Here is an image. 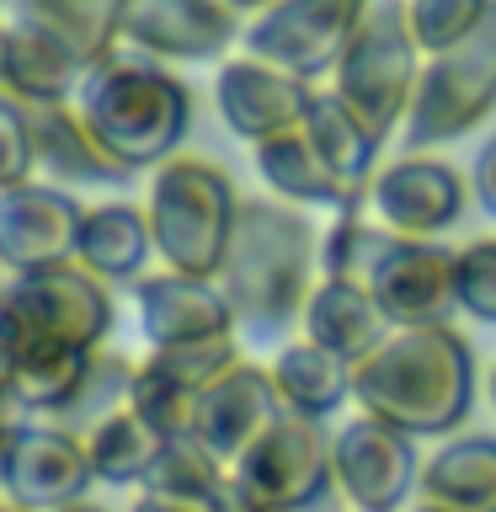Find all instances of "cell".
<instances>
[{
    "label": "cell",
    "mask_w": 496,
    "mask_h": 512,
    "mask_svg": "<svg viewBox=\"0 0 496 512\" xmlns=\"http://www.w3.org/2000/svg\"><path fill=\"white\" fill-rule=\"evenodd\" d=\"M320 235L310 214L288 198H246L235 219L230 256L219 267V288L235 310V331L246 342H283L304 320V299L315 288Z\"/></svg>",
    "instance_id": "6da1fadb"
},
{
    "label": "cell",
    "mask_w": 496,
    "mask_h": 512,
    "mask_svg": "<svg viewBox=\"0 0 496 512\" xmlns=\"http://www.w3.org/2000/svg\"><path fill=\"white\" fill-rule=\"evenodd\" d=\"M352 400L411 438H443L475 406V352L448 320L395 326L368 358L352 363Z\"/></svg>",
    "instance_id": "7a4b0ae2"
},
{
    "label": "cell",
    "mask_w": 496,
    "mask_h": 512,
    "mask_svg": "<svg viewBox=\"0 0 496 512\" xmlns=\"http://www.w3.org/2000/svg\"><path fill=\"white\" fill-rule=\"evenodd\" d=\"M70 102L107 144V155L134 176L182 155V139L192 128V91L171 75L166 59L134 43H118L102 59H91Z\"/></svg>",
    "instance_id": "3957f363"
},
{
    "label": "cell",
    "mask_w": 496,
    "mask_h": 512,
    "mask_svg": "<svg viewBox=\"0 0 496 512\" xmlns=\"http://www.w3.org/2000/svg\"><path fill=\"white\" fill-rule=\"evenodd\" d=\"M112 320H118L112 283L96 278L86 262L11 272L0 283V363L107 347Z\"/></svg>",
    "instance_id": "277c9868"
},
{
    "label": "cell",
    "mask_w": 496,
    "mask_h": 512,
    "mask_svg": "<svg viewBox=\"0 0 496 512\" xmlns=\"http://www.w3.org/2000/svg\"><path fill=\"white\" fill-rule=\"evenodd\" d=\"M240 192L224 176V166L203 155H171L160 160L150 176V230H155V251L160 262L192 278H219L224 256L235 240V219H240Z\"/></svg>",
    "instance_id": "5b68a950"
},
{
    "label": "cell",
    "mask_w": 496,
    "mask_h": 512,
    "mask_svg": "<svg viewBox=\"0 0 496 512\" xmlns=\"http://www.w3.org/2000/svg\"><path fill=\"white\" fill-rule=\"evenodd\" d=\"M422 43L411 32V6L406 0H368L363 11V27L352 32L342 64H336V96L347 107H358L368 123L379 128L384 139L395 128H406V112H411V96H416V80H422Z\"/></svg>",
    "instance_id": "8992f818"
},
{
    "label": "cell",
    "mask_w": 496,
    "mask_h": 512,
    "mask_svg": "<svg viewBox=\"0 0 496 512\" xmlns=\"http://www.w3.org/2000/svg\"><path fill=\"white\" fill-rule=\"evenodd\" d=\"M496 112V6L464 43L448 54H427L406 112V150H438L448 139H464Z\"/></svg>",
    "instance_id": "52a82bcc"
},
{
    "label": "cell",
    "mask_w": 496,
    "mask_h": 512,
    "mask_svg": "<svg viewBox=\"0 0 496 512\" xmlns=\"http://www.w3.org/2000/svg\"><path fill=\"white\" fill-rule=\"evenodd\" d=\"M230 486L262 512H310L336 486L326 422L283 411L230 459Z\"/></svg>",
    "instance_id": "ba28073f"
},
{
    "label": "cell",
    "mask_w": 496,
    "mask_h": 512,
    "mask_svg": "<svg viewBox=\"0 0 496 512\" xmlns=\"http://www.w3.org/2000/svg\"><path fill=\"white\" fill-rule=\"evenodd\" d=\"M368 0H272L267 11L251 16L246 27V54L272 59L304 80L336 75L352 32L363 27Z\"/></svg>",
    "instance_id": "9c48e42d"
},
{
    "label": "cell",
    "mask_w": 496,
    "mask_h": 512,
    "mask_svg": "<svg viewBox=\"0 0 496 512\" xmlns=\"http://www.w3.org/2000/svg\"><path fill=\"white\" fill-rule=\"evenodd\" d=\"M331 470L352 512H400L422 480V459H416L411 432L358 411L331 432Z\"/></svg>",
    "instance_id": "30bf717a"
},
{
    "label": "cell",
    "mask_w": 496,
    "mask_h": 512,
    "mask_svg": "<svg viewBox=\"0 0 496 512\" xmlns=\"http://www.w3.org/2000/svg\"><path fill=\"white\" fill-rule=\"evenodd\" d=\"M464 203H470V187L448 160H432L427 150H406L400 160H384L374 171L363 208L411 240H438L464 219Z\"/></svg>",
    "instance_id": "8fae6325"
},
{
    "label": "cell",
    "mask_w": 496,
    "mask_h": 512,
    "mask_svg": "<svg viewBox=\"0 0 496 512\" xmlns=\"http://www.w3.org/2000/svg\"><path fill=\"white\" fill-rule=\"evenodd\" d=\"M315 80H304L294 70L256 54H240L230 64H219L214 75V107L219 118L230 123V134H240L246 144H267L278 134H294V128L310 123L315 107Z\"/></svg>",
    "instance_id": "7c38bea8"
},
{
    "label": "cell",
    "mask_w": 496,
    "mask_h": 512,
    "mask_svg": "<svg viewBox=\"0 0 496 512\" xmlns=\"http://www.w3.org/2000/svg\"><path fill=\"white\" fill-rule=\"evenodd\" d=\"M91 486H96V470L86 454V432L59 422H27L11 438L0 491L11 502H22L27 512H59L70 502H86Z\"/></svg>",
    "instance_id": "4fadbf2b"
},
{
    "label": "cell",
    "mask_w": 496,
    "mask_h": 512,
    "mask_svg": "<svg viewBox=\"0 0 496 512\" xmlns=\"http://www.w3.org/2000/svg\"><path fill=\"white\" fill-rule=\"evenodd\" d=\"M80 219H86V203H75V192L59 182L32 176V182L0 192V267L43 272L59 262H75Z\"/></svg>",
    "instance_id": "5bb4252c"
},
{
    "label": "cell",
    "mask_w": 496,
    "mask_h": 512,
    "mask_svg": "<svg viewBox=\"0 0 496 512\" xmlns=\"http://www.w3.org/2000/svg\"><path fill=\"white\" fill-rule=\"evenodd\" d=\"M86 64L91 59L22 0H0V91L22 102H70Z\"/></svg>",
    "instance_id": "9a60e30c"
},
{
    "label": "cell",
    "mask_w": 496,
    "mask_h": 512,
    "mask_svg": "<svg viewBox=\"0 0 496 512\" xmlns=\"http://www.w3.org/2000/svg\"><path fill=\"white\" fill-rule=\"evenodd\" d=\"M240 38V11L224 0H128L123 38L166 64H214Z\"/></svg>",
    "instance_id": "2e32d148"
},
{
    "label": "cell",
    "mask_w": 496,
    "mask_h": 512,
    "mask_svg": "<svg viewBox=\"0 0 496 512\" xmlns=\"http://www.w3.org/2000/svg\"><path fill=\"white\" fill-rule=\"evenodd\" d=\"M368 288L390 326H438L459 310V251L400 235V246L379 262Z\"/></svg>",
    "instance_id": "e0dca14e"
},
{
    "label": "cell",
    "mask_w": 496,
    "mask_h": 512,
    "mask_svg": "<svg viewBox=\"0 0 496 512\" xmlns=\"http://www.w3.org/2000/svg\"><path fill=\"white\" fill-rule=\"evenodd\" d=\"M134 310H139V336L150 347H187L235 331V310L224 299L219 278H192V272L176 267L144 272L134 283Z\"/></svg>",
    "instance_id": "ac0fdd59"
},
{
    "label": "cell",
    "mask_w": 496,
    "mask_h": 512,
    "mask_svg": "<svg viewBox=\"0 0 496 512\" xmlns=\"http://www.w3.org/2000/svg\"><path fill=\"white\" fill-rule=\"evenodd\" d=\"M278 416H283V400H278V379H272V368L240 358L230 374H219L203 390L192 438L208 443L224 464H230L240 448H246L267 422H278Z\"/></svg>",
    "instance_id": "d6986e66"
},
{
    "label": "cell",
    "mask_w": 496,
    "mask_h": 512,
    "mask_svg": "<svg viewBox=\"0 0 496 512\" xmlns=\"http://www.w3.org/2000/svg\"><path fill=\"white\" fill-rule=\"evenodd\" d=\"M32 139H38V176L59 187H123L134 171L107 155L75 102H32Z\"/></svg>",
    "instance_id": "ffe728a7"
},
{
    "label": "cell",
    "mask_w": 496,
    "mask_h": 512,
    "mask_svg": "<svg viewBox=\"0 0 496 512\" xmlns=\"http://www.w3.org/2000/svg\"><path fill=\"white\" fill-rule=\"evenodd\" d=\"M251 150H256V171H262V182L272 187V198H288L299 208H326V214H347V208L368 203L358 187H347L342 176L331 171V160L315 150L310 128H294V134L251 144Z\"/></svg>",
    "instance_id": "44dd1931"
},
{
    "label": "cell",
    "mask_w": 496,
    "mask_h": 512,
    "mask_svg": "<svg viewBox=\"0 0 496 512\" xmlns=\"http://www.w3.org/2000/svg\"><path fill=\"white\" fill-rule=\"evenodd\" d=\"M299 331L310 336V342L331 347L336 358L358 363V358H368V352H374L395 326H390V315L379 310L374 288L347 283V278H315L310 299H304Z\"/></svg>",
    "instance_id": "7402d4cb"
},
{
    "label": "cell",
    "mask_w": 496,
    "mask_h": 512,
    "mask_svg": "<svg viewBox=\"0 0 496 512\" xmlns=\"http://www.w3.org/2000/svg\"><path fill=\"white\" fill-rule=\"evenodd\" d=\"M155 256L160 251H155V230H150V208L123 203V198L86 208V219H80L75 262H86L96 278L134 288L144 272H150Z\"/></svg>",
    "instance_id": "603a6c76"
},
{
    "label": "cell",
    "mask_w": 496,
    "mask_h": 512,
    "mask_svg": "<svg viewBox=\"0 0 496 512\" xmlns=\"http://www.w3.org/2000/svg\"><path fill=\"white\" fill-rule=\"evenodd\" d=\"M272 379H278V400L283 411L310 416V422H331L336 411L352 400V363L336 358L320 342H283L272 358Z\"/></svg>",
    "instance_id": "cb8c5ba5"
},
{
    "label": "cell",
    "mask_w": 496,
    "mask_h": 512,
    "mask_svg": "<svg viewBox=\"0 0 496 512\" xmlns=\"http://www.w3.org/2000/svg\"><path fill=\"white\" fill-rule=\"evenodd\" d=\"M416 496L448 512H496V438H454L422 459Z\"/></svg>",
    "instance_id": "d4e9b609"
},
{
    "label": "cell",
    "mask_w": 496,
    "mask_h": 512,
    "mask_svg": "<svg viewBox=\"0 0 496 512\" xmlns=\"http://www.w3.org/2000/svg\"><path fill=\"white\" fill-rule=\"evenodd\" d=\"M304 128H310L315 150L331 160V171L368 198V182H374V171L384 166V160H379L384 155V134H379V128L368 123L358 107H347L336 91H320L315 96L310 123H304Z\"/></svg>",
    "instance_id": "484cf974"
},
{
    "label": "cell",
    "mask_w": 496,
    "mask_h": 512,
    "mask_svg": "<svg viewBox=\"0 0 496 512\" xmlns=\"http://www.w3.org/2000/svg\"><path fill=\"white\" fill-rule=\"evenodd\" d=\"M139 491L214 507L219 496L230 491V464H224L208 443H198V438H160L150 470H144V480H139Z\"/></svg>",
    "instance_id": "4316f807"
},
{
    "label": "cell",
    "mask_w": 496,
    "mask_h": 512,
    "mask_svg": "<svg viewBox=\"0 0 496 512\" xmlns=\"http://www.w3.org/2000/svg\"><path fill=\"white\" fill-rule=\"evenodd\" d=\"M400 246V230H390L384 219H374L368 208H347L326 224L320 235V278H347L363 283L379 272V262Z\"/></svg>",
    "instance_id": "83f0119b"
},
{
    "label": "cell",
    "mask_w": 496,
    "mask_h": 512,
    "mask_svg": "<svg viewBox=\"0 0 496 512\" xmlns=\"http://www.w3.org/2000/svg\"><path fill=\"white\" fill-rule=\"evenodd\" d=\"M155 448H160V432L134 406H118L86 432V454H91V470L102 486H139Z\"/></svg>",
    "instance_id": "f1b7e54d"
},
{
    "label": "cell",
    "mask_w": 496,
    "mask_h": 512,
    "mask_svg": "<svg viewBox=\"0 0 496 512\" xmlns=\"http://www.w3.org/2000/svg\"><path fill=\"white\" fill-rule=\"evenodd\" d=\"M198 400H203L198 384H187L171 363H160L155 352L134 368V390H128V406H134L144 422L160 432V438H192V422H198Z\"/></svg>",
    "instance_id": "f546056e"
},
{
    "label": "cell",
    "mask_w": 496,
    "mask_h": 512,
    "mask_svg": "<svg viewBox=\"0 0 496 512\" xmlns=\"http://www.w3.org/2000/svg\"><path fill=\"white\" fill-rule=\"evenodd\" d=\"M134 358H123V352L112 347H96L91 363H86V379H80V390L70 400V411L59 416V427H75V432H91L102 416H112L118 406H128V390H134Z\"/></svg>",
    "instance_id": "4dcf8cb0"
},
{
    "label": "cell",
    "mask_w": 496,
    "mask_h": 512,
    "mask_svg": "<svg viewBox=\"0 0 496 512\" xmlns=\"http://www.w3.org/2000/svg\"><path fill=\"white\" fill-rule=\"evenodd\" d=\"M411 6V32L422 43V54H448L491 16L496 0H406Z\"/></svg>",
    "instance_id": "1f68e13d"
},
{
    "label": "cell",
    "mask_w": 496,
    "mask_h": 512,
    "mask_svg": "<svg viewBox=\"0 0 496 512\" xmlns=\"http://www.w3.org/2000/svg\"><path fill=\"white\" fill-rule=\"evenodd\" d=\"M38 176V139H32V102L0 91V192Z\"/></svg>",
    "instance_id": "d6a6232c"
},
{
    "label": "cell",
    "mask_w": 496,
    "mask_h": 512,
    "mask_svg": "<svg viewBox=\"0 0 496 512\" xmlns=\"http://www.w3.org/2000/svg\"><path fill=\"white\" fill-rule=\"evenodd\" d=\"M459 310L480 326H496V235L459 246Z\"/></svg>",
    "instance_id": "836d02e7"
},
{
    "label": "cell",
    "mask_w": 496,
    "mask_h": 512,
    "mask_svg": "<svg viewBox=\"0 0 496 512\" xmlns=\"http://www.w3.org/2000/svg\"><path fill=\"white\" fill-rule=\"evenodd\" d=\"M27 422H38V416L27 411V395H22V384H16V368L0 363V438H16Z\"/></svg>",
    "instance_id": "e575fe53"
},
{
    "label": "cell",
    "mask_w": 496,
    "mask_h": 512,
    "mask_svg": "<svg viewBox=\"0 0 496 512\" xmlns=\"http://www.w3.org/2000/svg\"><path fill=\"white\" fill-rule=\"evenodd\" d=\"M470 192H475V203L486 208V214H496V134L480 144V155L470 166Z\"/></svg>",
    "instance_id": "d590c367"
},
{
    "label": "cell",
    "mask_w": 496,
    "mask_h": 512,
    "mask_svg": "<svg viewBox=\"0 0 496 512\" xmlns=\"http://www.w3.org/2000/svg\"><path fill=\"white\" fill-rule=\"evenodd\" d=\"M219 507V502H214ZM214 507H198V502H176V496H150V491H139V502L128 507V512H214Z\"/></svg>",
    "instance_id": "8d00e7d4"
},
{
    "label": "cell",
    "mask_w": 496,
    "mask_h": 512,
    "mask_svg": "<svg viewBox=\"0 0 496 512\" xmlns=\"http://www.w3.org/2000/svg\"><path fill=\"white\" fill-rule=\"evenodd\" d=\"M214 512H262V507H251V502H246V496H240V491L230 486V491H224V496H219V507H214Z\"/></svg>",
    "instance_id": "74e56055"
},
{
    "label": "cell",
    "mask_w": 496,
    "mask_h": 512,
    "mask_svg": "<svg viewBox=\"0 0 496 512\" xmlns=\"http://www.w3.org/2000/svg\"><path fill=\"white\" fill-rule=\"evenodd\" d=\"M224 6H235L240 16H246V11L256 16V11H267V6H272V0H224Z\"/></svg>",
    "instance_id": "f35d334b"
},
{
    "label": "cell",
    "mask_w": 496,
    "mask_h": 512,
    "mask_svg": "<svg viewBox=\"0 0 496 512\" xmlns=\"http://www.w3.org/2000/svg\"><path fill=\"white\" fill-rule=\"evenodd\" d=\"M486 395H491V411H496V363H491V374H486Z\"/></svg>",
    "instance_id": "ab89813d"
},
{
    "label": "cell",
    "mask_w": 496,
    "mask_h": 512,
    "mask_svg": "<svg viewBox=\"0 0 496 512\" xmlns=\"http://www.w3.org/2000/svg\"><path fill=\"white\" fill-rule=\"evenodd\" d=\"M0 512H27V507H22V502H11V496L0 491Z\"/></svg>",
    "instance_id": "60d3db41"
},
{
    "label": "cell",
    "mask_w": 496,
    "mask_h": 512,
    "mask_svg": "<svg viewBox=\"0 0 496 512\" xmlns=\"http://www.w3.org/2000/svg\"><path fill=\"white\" fill-rule=\"evenodd\" d=\"M59 512H102V507H91V502H70V507H59Z\"/></svg>",
    "instance_id": "b9f144b4"
},
{
    "label": "cell",
    "mask_w": 496,
    "mask_h": 512,
    "mask_svg": "<svg viewBox=\"0 0 496 512\" xmlns=\"http://www.w3.org/2000/svg\"><path fill=\"white\" fill-rule=\"evenodd\" d=\"M6 448H11V438H0V480H6Z\"/></svg>",
    "instance_id": "7bdbcfd3"
},
{
    "label": "cell",
    "mask_w": 496,
    "mask_h": 512,
    "mask_svg": "<svg viewBox=\"0 0 496 512\" xmlns=\"http://www.w3.org/2000/svg\"><path fill=\"white\" fill-rule=\"evenodd\" d=\"M411 512H448V507H432V502H416Z\"/></svg>",
    "instance_id": "ee69618b"
},
{
    "label": "cell",
    "mask_w": 496,
    "mask_h": 512,
    "mask_svg": "<svg viewBox=\"0 0 496 512\" xmlns=\"http://www.w3.org/2000/svg\"><path fill=\"white\" fill-rule=\"evenodd\" d=\"M0 272H6V267H0Z\"/></svg>",
    "instance_id": "f6af8a7d"
}]
</instances>
